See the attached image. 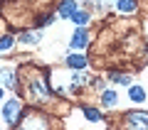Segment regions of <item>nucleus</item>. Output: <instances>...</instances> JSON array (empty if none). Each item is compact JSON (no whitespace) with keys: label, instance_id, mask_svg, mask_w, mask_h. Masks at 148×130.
Returning a JSON list of instances; mask_svg holds the SVG:
<instances>
[{"label":"nucleus","instance_id":"f257e3e1","mask_svg":"<svg viewBox=\"0 0 148 130\" xmlns=\"http://www.w3.org/2000/svg\"><path fill=\"white\" fill-rule=\"evenodd\" d=\"M20 110H22L20 101H17V98H10L5 106H3V118H5V123H8V125H12L17 118H20Z\"/></svg>","mask_w":148,"mask_h":130},{"label":"nucleus","instance_id":"f03ea898","mask_svg":"<svg viewBox=\"0 0 148 130\" xmlns=\"http://www.w3.org/2000/svg\"><path fill=\"white\" fill-rule=\"evenodd\" d=\"M32 98H37V101H47V98H49L47 83H45V79H42V76L32 79Z\"/></svg>","mask_w":148,"mask_h":130},{"label":"nucleus","instance_id":"7ed1b4c3","mask_svg":"<svg viewBox=\"0 0 148 130\" xmlns=\"http://www.w3.org/2000/svg\"><path fill=\"white\" fill-rule=\"evenodd\" d=\"M126 118L131 128H148V113H128Z\"/></svg>","mask_w":148,"mask_h":130},{"label":"nucleus","instance_id":"20e7f679","mask_svg":"<svg viewBox=\"0 0 148 130\" xmlns=\"http://www.w3.org/2000/svg\"><path fill=\"white\" fill-rule=\"evenodd\" d=\"M86 42H89V37H86V30L82 27V30H77L74 37H72V49H84Z\"/></svg>","mask_w":148,"mask_h":130},{"label":"nucleus","instance_id":"39448f33","mask_svg":"<svg viewBox=\"0 0 148 130\" xmlns=\"http://www.w3.org/2000/svg\"><path fill=\"white\" fill-rule=\"evenodd\" d=\"M0 86H5V89H15V74L12 69H0Z\"/></svg>","mask_w":148,"mask_h":130},{"label":"nucleus","instance_id":"423d86ee","mask_svg":"<svg viewBox=\"0 0 148 130\" xmlns=\"http://www.w3.org/2000/svg\"><path fill=\"white\" fill-rule=\"evenodd\" d=\"M40 118H42V115H40ZM40 118H37V115H30L22 130H47V123H45V120H40Z\"/></svg>","mask_w":148,"mask_h":130},{"label":"nucleus","instance_id":"0eeeda50","mask_svg":"<svg viewBox=\"0 0 148 130\" xmlns=\"http://www.w3.org/2000/svg\"><path fill=\"white\" fill-rule=\"evenodd\" d=\"M74 10H79L77 7V0H64L62 5H59V17H72Z\"/></svg>","mask_w":148,"mask_h":130},{"label":"nucleus","instance_id":"6e6552de","mask_svg":"<svg viewBox=\"0 0 148 130\" xmlns=\"http://www.w3.org/2000/svg\"><path fill=\"white\" fill-rule=\"evenodd\" d=\"M67 64H69L72 69H84V66H86V57H84V54H69V57H67Z\"/></svg>","mask_w":148,"mask_h":130},{"label":"nucleus","instance_id":"1a4fd4ad","mask_svg":"<svg viewBox=\"0 0 148 130\" xmlns=\"http://www.w3.org/2000/svg\"><path fill=\"white\" fill-rule=\"evenodd\" d=\"M72 20L77 22V27H84L86 22H89V15H86L84 10H74V12H72Z\"/></svg>","mask_w":148,"mask_h":130},{"label":"nucleus","instance_id":"9d476101","mask_svg":"<svg viewBox=\"0 0 148 130\" xmlns=\"http://www.w3.org/2000/svg\"><path fill=\"white\" fill-rule=\"evenodd\" d=\"M128 93H131V101H136V103H143V101H146V91H143L141 86H131Z\"/></svg>","mask_w":148,"mask_h":130},{"label":"nucleus","instance_id":"9b49d317","mask_svg":"<svg viewBox=\"0 0 148 130\" xmlns=\"http://www.w3.org/2000/svg\"><path fill=\"white\" fill-rule=\"evenodd\" d=\"M20 39L25 42V44H37V42L42 39V35H40V32H25V35H20Z\"/></svg>","mask_w":148,"mask_h":130},{"label":"nucleus","instance_id":"f8f14e48","mask_svg":"<svg viewBox=\"0 0 148 130\" xmlns=\"http://www.w3.org/2000/svg\"><path fill=\"white\" fill-rule=\"evenodd\" d=\"M116 7L121 12H133L136 10V3H133V0H116Z\"/></svg>","mask_w":148,"mask_h":130},{"label":"nucleus","instance_id":"ddd939ff","mask_svg":"<svg viewBox=\"0 0 148 130\" xmlns=\"http://www.w3.org/2000/svg\"><path fill=\"white\" fill-rule=\"evenodd\" d=\"M101 103H104L106 108L116 106V93H114V91H104V96H101Z\"/></svg>","mask_w":148,"mask_h":130},{"label":"nucleus","instance_id":"4468645a","mask_svg":"<svg viewBox=\"0 0 148 130\" xmlns=\"http://www.w3.org/2000/svg\"><path fill=\"white\" fill-rule=\"evenodd\" d=\"M111 81L121 83V86H131V76H126V74H111Z\"/></svg>","mask_w":148,"mask_h":130},{"label":"nucleus","instance_id":"2eb2a0df","mask_svg":"<svg viewBox=\"0 0 148 130\" xmlns=\"http://www.w3.org/2000/svg\"><path fill=\"white\" fill-rule=\"evenodd\" d=\"M12 42H15V39H12L10 35H5V37H0V52H8V49L12 47Z\"/></svg>","mask_w":148,"mask_h":130},{"label":"nucleus","instance_id":"dca6fc26","mask_svg":"<svg viewBox=\"0 0 148 130\" xmlns=\"http://www.w3.org/2000/svg\"><path fill=\"white\" fill-rule=\"evenodd\" d=\"M84 115L89 120H94V123H96V120H101V113H99V110H94V108H84Z\"/></svg>","mask_w":148,"mask_h":130},{"label":"nucleus","instance_id":"f3484780","mask_svg":"<svg viewBox=\"0 0 148 130\" xmlns=\"http://www.w3.org/2000/svg\"><path fill=\"white\" fill-rule=\"evenodd\" d=\"M86 79H89L86 74H74V76H72V83H74V89H77V86H82V83H86Z\"/></svg>","mask_w":148,"mask_h":130},{"label":"nucleus","instance_id":"a211bd4d","mask_svg":"<svg viewBox=\"0 0 148 130\" xmlns=\"http://www.w3.org/2000/svg\"><path fill=\"white\" fill-rule=\"evenodd\" d=\"M91 3H94L96 7H101V5H104V3H106V0H91Z\"/></svg>","mask_w":148,"mask_h":130},{"label":"nucleus","instance_id":"6ab92c4d","mask_svg":"<svg viewBox=\"0 0 148 130\" xmlns=\"http://www.w3.org/2000/svg\"><path fill=\"white\" fill-rule=\"evenodd\" d=\"M0 98H3V86H0Z\"/></svg>","mask_w":148,"mask_h":130},{"label":"nucleus","instance_id":"aec40b11","mask_svg":"<svg viewBox=\"0 0 148 130\" xmlns=\"http://www.w3.org/2000/svg\"><path fill=\"white\" fill-rule=\"evenodd\" d=\"M20 130H22V128H20Z\"/></svg>","mask_w":148,"mask_h":130}]
</instances>
